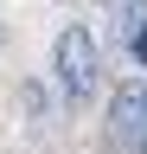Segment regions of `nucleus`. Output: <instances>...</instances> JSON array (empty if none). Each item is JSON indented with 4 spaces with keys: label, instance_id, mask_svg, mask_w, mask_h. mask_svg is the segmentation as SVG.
<instances>
[{
    "label": "nucleus",
    "instance_id": "1",
    "mask_svg": "<svg viewBox=\"0 0 147 154\" xmlns=\"http://www.w3.org/2000/svg\"><path fill=\"white\" fill-rule=\"evenodd\" d=\"M51 77H58V90H64V103H90L102 84V45H96V32L90 26H64L58 32V45H51Z\"/></svg>",
    "mask_w": 147,
    "mask_h": 154
},
{
    "label": "nucleus",
    "instance_id": "2",
    "mask_svg": "<svg viewBox=\"0 0 147 154\" xmlns=\"http://www.w3.org/2000/svg\"><path fill=\"white\" fill-rule=\"evenodd\" d=\"M109 141H115L122 154L147 148V84L141 77H128V84L115 90V103H109Z\"/></svg>",
    "mask_w": 147,
    "mask_h": 154
},
{
    "label": "nucleus",
    "instance_id": "3",
    "mask_svg": "<svg viewBox=\"0 0 147 154\" xmlns=\"http://www.w3.org/2000/svg\"><path fill=\"white\" fill-rule=\"evenodd\" d=\"M102 45H128V38L141 32V19H147V7L141 0H102Z\"/></svg>",
    "mask_w": 147,
    "mask_h": 154
},
{
    "label": "nucleus",
    "instance_id": "4",
    "mask_svg": "<svg viewBox=\"0 0 147 154\" xmlns=\"http://www.w3.org/2000/svg\"><path fill=\"white\" fill-rule=\"evenodd\" d=\"M128 51H134V64L147 71V19H141V32H134V38H128Z\"/></svg>",
    "mask_w": 147,
    "mask_h": 154
},
{
    "label": "nucleus",
    "instance_id": "5",
    "mask_svg": "<svg viewBox=\"0 0 147 154\" xmlns=\"http://www.w3.org/2000/svg\"><path fill=\"white\" fill-rule=\"evenodd\" d=\"M0 38H7V32H0Z\"/></svg>",
    "mask_w": 147,
    "mask_h": 154
},
{
    "label": "nucleus",
    "instance_id": "6",
    "mask_svg": "<svg viewBox=\"0 0 147 154\" xmlns=\"http://www.w3.org/2000/svg\"><path fill=\"white\" fill-rule=\"evenodd\" d=\"M141 154H147V148H141Z\"/></svg>",
    "mask_w": 147,
    "mask_h": 154
}]
</instances>
